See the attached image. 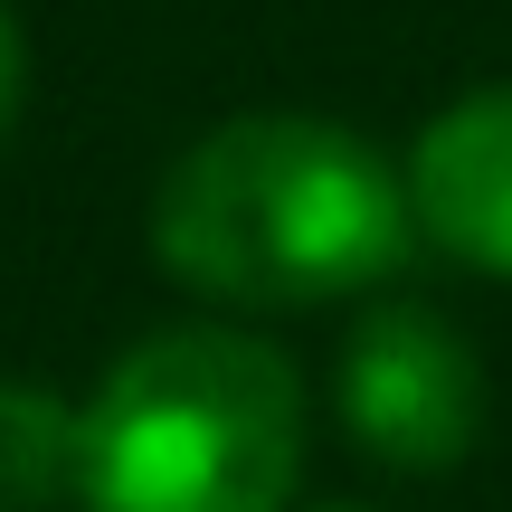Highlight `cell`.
<instances>
[{
	"label": "cell",
	"mask_w": 512,
	"mask_h": 512,
	"mask_svg": "<svg viewBox=\"0 0 512 512\" xmlns=\"http://www.w3.org/2000/svg\"><path fill=\"white\" fill-rule=\"evenodd\" d=\"M408 181L332 114L209 124L152 190V256L219 313H304L370 294L408 256Z\"/></svg>",
	"instance_id": "6da1fadb"
},
{
	"label": "cell",
	"mask_w": 512,
	"mask_h": 512,
	"mask_svg": "<svg viewBox=\"0 0 512 512\" xmlns=\"http://www.w3.org/2000/svg\"><path fill=\"white\" fill-rule=\"evenodd\" d=\"M304 380L266 332L171 323L86 399V512H285Z\"/></svg>",
	"instance_id": "7a4b0ae2"
},
{
	"label": "cell",
	"mask_w": 512,
	"mask_h": 512,
	"mask_svg": "<svg viewBox=\"0 0 512 512\" xmlns=\"http://www.w3.org/2000/svg\"><path fill=\"white\" fill-rule=\"evenodd\" d=\"M342 427L399 475H446L484 427V361L437 304H380L342 342Z\"/></svg>",
	"instance_id": "3957f363"
},
{
	"label": "cell",
	"mask_w": 512,
	"mask_h": 512,
	"mask_svg": "<svg viewBox=\"0 0 512 512\" xmlns=\"http://www.w3.org/2000/svg\"><path fill=\"white\" fill-rule=\"evenodd\" d=\"M399 181L427 247H446L475 275H512V86L456 95L446 114H427Z\"/></svg>",
	"instance_id": "277c9868"
},
{
	"label": "cell",
	"mask_w": 512,
	"mask_h": 512,
	"mask_svg": "<svg viewBox=\"0 0 512 512\" xmlns=\"http://www.w3.org/2000/svg\"><path fill=\"white\" fill-rule=\"evenodd\" d=\"M86 494V408L48 380L0 389V512H38Z\"/></svg>",
	"instance_id": "5b68a950"
},
{
	"label": "cell",
	"mask_w": 512,
	"mask_h": 512,
	"mask_svg": "<svg viewBox=\"0 0 512 512\" xmlns=\"http://www.w3.org/2000/svg\"><path fill=\"white\" fill-rule=\"evenodd\" d=\"M19 105H29V29H19L10 0H0V143L19 133Z\"/></svg>",
	"instance_id": "8992f818"
},
{
	"label": "cell",
	"mask_w": 512,
	"mask_h": 512,
	"mask_svg": "<svg viewBox=\"0 0 512 512\" xmlns=\"http://www.w3.org/2000/svg\"><path fill=\"white\" fill-rule=\"evenodd\" d=\"M323 512H370V503H323Z\"/></svg>",
	"instance_id": "52a82bcc"
}]
</instances>
